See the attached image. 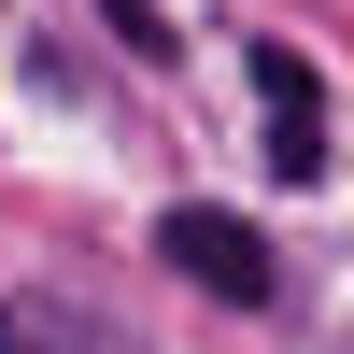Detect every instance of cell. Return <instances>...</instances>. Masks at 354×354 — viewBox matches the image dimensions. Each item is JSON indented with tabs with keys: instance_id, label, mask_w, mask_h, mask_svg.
Returning a JSON list of instances; mask_svg holds the SVG:
<instances>
[{
	"instance_id": "cell-1",
	"label": "cell",
	"mask_w": 354,
	"mask_h": 354,
	"mask_svg": "<svg viewBox=\"0 0 354 354\" xmlns=\"http://www.w3.org/2000/svg\"><path fill=\"white\" fill-rule=\"evenodd\" d=\"M156 255L198 283V298H227V312H255V298H270V241H255L241 213H170V227H156Z\"/></svg>"
},
{
	"instance_id": "cell-2",
	"label": "cell",
	"mask_w": 354,
	"mask_h": 354,
	"mask_svg": "<svg viewBox=\"0 0 354 354\" xmlns=\"http://www.w3.org/2000/svg\"><path fill=\"white\" fill-rule=\"evenodd\" d=\"M255 113H270V170L283 185H312V128H326V100H312V71H298V43H255Z\"/></svg>"
},
{
	"instance_id": "cell-3",
	"label": "cell",
	"mask_w": 354,
	"mask_h": 354,
	"mask_svg": "<svg viewBox=\"0 0 354 354\" xmlns=\"http://www.w3.org/2000/svg\"><path fill=\"white\" fill-rule=\"evenodd\" d=\"M0 354H57V298H15V312H0Z\"/></svg>"
}]
</instances>
